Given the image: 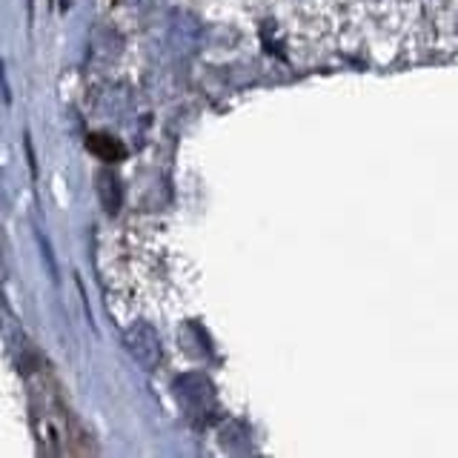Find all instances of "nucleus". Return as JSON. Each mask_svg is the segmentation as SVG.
<instances>
[{"label": "nucleus", "instance_id": "obj_1", "mask_svg": "<svg viewBox=\"0 0 458 458\" xmlns=\"http://www.w3.org/2000/svg\"><path fill=\"white\" fill-rule=\"evenodd\" d=\"M86 147H89L100 157V161H106V164L121 161V157H123V147L114 138H109V135H92Z\"/></svg>", "mask_w": 458, "mask_h": 458}]
</instances>
